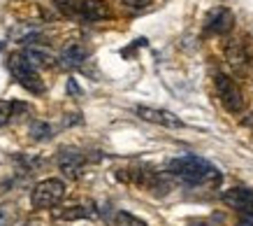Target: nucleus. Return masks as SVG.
<instances>
[{
  "label": "nucleus",
  "instance_id": "f257e3e1",
  "mask_svg": "<svg viewBox=\"0 0 253 226\" xmlns=\"http://www.w3.org/2000/svg\"><path fill=\"white\" fill-rule=\"evenodd\" d=\"M168 170L186 184H205V182H216L218 179V168L198 154L176 156V159L169 161Z\"/></svg>",
  "mask_w": 253,
  "mask_h": 226
},
{
  "label": "nucleus",
  "instance_id": "f03ea898",
  "mask_svg": "<svg viewBox=\"0 0 253 226\" xmlns=\"http://www.w3.org/2000/svg\"><path fill=\"white\" fill-rule=\"evenodd\" d=\"M7 68H9V72H12V77H14L26 91H31V94H35V96H40L44 91V82L40 79L38 68L26 58L23 52H14V54L9 56Z\"/></svg>",
  "mask_w": 253,
  "mask_h": 226
},
{
  "label": "nucleus",
  "instance_id": "7ed1b4c3",
  "mask_svg": "<svg viewBox=\"0 0 253 226\" xmlns=\"http://www.w3.org/2000/svg\"><path fill=\"white\" fill-rule=\"evenodd\" d=\"M63 198H65V182H63V179H56V177L42 179L31 191V205L35 210L56 208Z\"/></svg>",
  "mask_w": 253,
  "mask_h": 226
},
{
  "label": "nucleus",
  "instance_id": "20e7f679",
  "mask_svg": "<svg viewBox=\"0 0 253 226\" xmlns=\"http://www.w3.org/2000/svg\"><path fill=\"white\" fill-rule=\"evenodd\" d=\"M214 91H216V96H218L221 105L228 110L230 114H237V112L244 110V96L239 91V86L235 84V79L228 77L225 72H216Z\"/></svg>",
  "mask_w": 253,
  "mask_h": 226
},
{
  "label": "nucleus",
  "instance_id": "39448f33",
  "mask_svg": "<svg viewBox=\"0 0 253 226\" xmlns=\"http://www.w3.org/2000/svg\"><path fill=\"white\" fill-rule=\"evenodd\" d=\"M135 112H137L139 119L151 121V124H158V126H165V128H181V126H184V121L176 117L174 112H169V110H158V108H146V105H139Z\"/></svg>",
  "mask_w": 253,
  "mask_h": 226
},
{
  "label": "nucleus",
  "instance_id": "423d86ee",
  "mask_svg": "<svg viewBox=\"0 0 253 226\" xmlns=\"http://www.w3.org/2000/svg\"><path fill=\"white\" fill-rule=\"evenodd\" d=\"M223 203L230 210H237L242 215H253V189H246V187L228 189L223 194Z\"/></svg>",
  "mask_w": 253,
  "mask_h": 226
},
{
  "label": "nucleus",
  "instance_id": "0eeeda50",
  "mask_svg": "<svg viewBox=\"0 0 253 226\" xmlns=\"http://www.w3.org/2000/svg\"><path fill=\"white\" fill-rule=\"evenodd\" d=\"M232 24H235V14L228 7L211 9L207 14V19H205V28L209 33H214V35H225L232 28Z\"/></svg>",
  "mask_w": 253,
  "mask_h": 226
},
{
  "label": "nucleus",
  "instance_id": "6e6552de",
  "mask_svg": "<svg viewBox=\"0 0 253 226\" xmlns=\"http://www.w3.org/2000/svg\"><path fill=\"white\" fill-rule=\"evenodd\" d=\"M56 161H58V168H61L65 175H70V177H77L79 172H82V168H84V156L72 147L61 149L58 156H56Z\"/></svg>",
  "mask_w": 253,
  "mask_h": 226
},
{
  "label": "nucleus",
  "instance_id": "1a4fd4ad",
  "mask_svg": "<svg viewBox=\"0 0 253 226\" xmlns=\"http://www.w3.org/2000/svg\"><path fill=\"white\" fill-rule=\"evenodd\" d=\"M79 14L86 21H102V19H109L112 16V9L105 0H84L79 5Z\"/></svg>",
  "mask_w": 253,
  "mask_h": 226
},
{
  "label": "nucleus",
  "instance_id": "9d476101",
  "mask_svg": "<svg viewBox=\"0 0 253 226\" xmlns=\"http://www.w3.org/2000/svg\"><path fill=\"white\" fill-rule=\"evenodd\" d=\"M86 56H88V52H86L82 45H70V47L63 49L61 63L65 68H79V65L86 61Z\"/></svg>",
  "mask_w": 253,
  "mask_h": 226
},
{
  "label": "nucleus",
  "instance_id": "9b49d317",
  "mask_svg": "<svg viewBox=\"0 0 253 226\" xmlns=\"http://www.w3.org/2000/svg\"><path fill=\"white\" fill-rule=\"evenodd\" d=\"M107 222H109V226H149L146 222H142L139 217H135V215H130V212H126V210L109 212Z\"/></svg>",
  "mask_w": 253,
  "mask_h": 226
},
{
  "label": "nucleus",
  "instance_id": "f8f14e48",
  "mask_svg": "<svg viewBox=\"0 0 253 226\" xmlns=\"http://www.w3.org/2000/svg\"><path fill=\"white\" fill-rule=\"evenodd\" d=\"M26 105L23 103H14V101H0V126H7L9 119L14 117L16 112H23Z\"/></svg>",
  "mask_w": 253,
  "mask_h": 226
},
{
  "label": "nucleus",
  "instance_id": "ddd939ff",
  "mask_svg": "<svg viewBox=\"0 0 253 226\" xmlns=\"http://www.w3.org/2000/svg\"><path fill=\"white\" fill-rule=\"evenodd\" d=\"M58 219H84V217H93V212L84 205H72V208H65V210L56 212Z\"/></svg>",
  "mask_w": 253,
  "mask_h": 226
},
{
  "label": "nucleus",
  "instance_id": "4468645a",
  "mask_svg": "<svg viewBox=\"0 0 253 226\" xmlns=\"http://www.w3.org/2000/svg\"><path fill=\"white\" fill-rule=\"evenodd\" d=\"M19 217V212H16V205L14 203H2L0 205V226H12Z\"/></svg>",
  "mask_w": 253,
  "mask_h": 226
},
{
  "label": "nucleus",
  "instance_id": "2eb2a0df",
  "mask_svg": "<svg viewBox=\"0 0 253 226\" xmlns=\"http://www.w3.org/2000/svg\"><path fill=\"white\" fill-rule=\"evenodd\" d=\"M31 135L35 140H49V138H51V128H49V124H44V121H35V124L31 126Z\"/></svg>",
  "mask_w": 253,
  "mask_h": 226
},
{
  "label": "nucleus",
  "instance_id": "dca6fc26",
  "mask_svg": "<svg viewBox=\"0 0 253 226\" xmlns=\"http://www.w3.org/2000/svg\"><path fill=\"white\" fill-rule=\"evenodd\" d=\"M237 226H253V215H246V217L242 219Z\"/></svg>",
  "mask_w": 253,
  "mask_h": 226
},
{
  "label": "nucleus",
  "instance_id": "f3484780",
  "mask_svg": "<svg viewBox=\"0 0 253 226\" xmlns=\"http://www.w3.org/2000/svg\"><path fill=\"white\" fill-rule=\"evenodd\" d=\"M2 49H5V42H0V52H2Z\"/></svg>",
  "mask_w": 253,
  "mask_h": 226
}]
</instances>
